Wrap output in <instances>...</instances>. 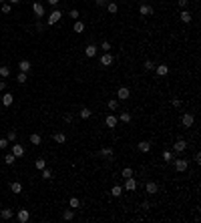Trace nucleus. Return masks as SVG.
<instances>
[{
    "instance_id": "f257e3e1",
    "label": "nucleus",
    "mask_w": 201,
    "mask_h": 223,
    "mask_svg": "<svg viewBox=\"0 0 201 223\" xmlns=\"http://www.w3.org/2000/svg\"><path fill=\"white\" fill-rule=\"evenodd\" d=\"M173 165H175V169H177L179 173H183V171H187V167H189V161L187 159H175Z\"/></svg>"
},
{
    "instance_id": "f03ea898",
    "label": "nucleus",
    "mask_w": 201,
    "mask_h": 223,
    "mask_svg": "<svg viewBox=\"0 0 201 223\" xmlns=\"http://www.w3.org/2000/svg\"><path fill=\"white\" fill-rule=\"evenodd\" d=\"M181 123H183V127H185V129H189L195 123V115L193 113H185V115H183V119H181Z\"/></svg>"
},
{
    "instance_id": "7ed1b4c3",
    "label": "nucleus",
    "mask_w": 201,
    "mask_h": 223,
    "mask_svg": "<svg viewBox=\"0 0 201 223\" xmlns=\"http://www.w3.org/2000/svg\"><path fill=\"white\" fill-rule=\"evenodd\" d=\"M185 149H187V141H185V139L175 141V145H173V151H175V153H183Z\"/></svg>"
},
{
    "instance_id": "20e7f679",
    "label": "nucleus",
    "mask_w": 201,
    "mask_h": 223,
    "mask_svg": "<svg viewBox=\"0 0 201 223\" xmlns=\"http://www.w3.org/2000/svg\"><path fill=\"white\" fill-rule=\"evenodd\" d=\"M129 97H131V91H129L127 87H121V89L117 91V98H119V101H127Z\"/></svg>"
},
{
    "instance_id": "39448f33",
    "label": "nucleus",
    "mask_w": 201,
    "mask_h": 223,
    "mask_svg": "<svg viewBox=\"0 0 201 223\" xmlns=\"http://www.w3.org/2000/svg\"><path fill=\"white\" fill-rule=\"evenodd\" d=\"M137 189V179L135 177H127L125 179V191H135Z\"/></svg>"
},
{
    "instance_id": "423d86ee",
    "label": "nucleus",
    "mask_w": 201,
    "mask_h": 223,
    "mask_svg": "<svg viewBox=\"0 0 201 223\" xmlns=\"http://www.w3.org/2000/svg\"><path fill=\"white\" fill-rule=\"evenodd\" d=\"M155 72H157V76H167L169 75V66L167 64H155Z\"/></svg>"
},
{
    "instance_id": "0eeeda50",
    "label": "nucleus",
    "mask_w": 201,
    "mask_h": 223,
    "mask_svg": "<svg viewBox=\"0 0 201 223\" xmlns=\"http://www.w3.org/2000/svg\"><path fill=\"white\" fill-rule=\"evenodd\" d=\"M97 52H99V46H95V44H89L87 48H85V54H87L89 58H95Z\"/></svg>"
},
{
    "instance_id": "6e6552de",
    "label": "nucleus",
    "mask_w": 201,
    "mask_h": 223,
    "mask_svg": "<svg viewBox=\"0 0 201 223\" xmlns=\"http://www.w3.org/2000/svg\"><path fill=\"white\" fill-rule=\"evenodd\" d=\"M117 123H119V119L115 117V115H107V119H105V125L109 127V129H115V127H117Z\"/></svg>"
},
{
    "instance_id": "1a4fd4ad",
    "label": "nucleus",
    "mask_w": 201,
    "mask_h": 223,
    "mask_svg": "<svg viewBox=\"0 0 201 223\" xmlns=\"http://www.w3.org/2000/svg\"><path fill=\"white\" fill-rule=\"evenodd\" d=\"M145 191H147V193H149V195H155V193H157V191H159V185H157V183H155V181H149V183H147V185H145Z\"/></svg>"
},
{
    "instance_id": "9d476101",
    "label": "nucleus",
    "mask_w": 201,
    "mask_h": 223,
    "mask_svg": "<svg viewBox=\"0 0 201 223\" xmlns=\"http://www.w3.org/2000/svg\"><path fill=\"white\" fill-rule=\"evenodd\" d=\"M12 155L18 159V157H22L24 155V147L22 145H16V143H12Z\"/></svg>"
},
{
    "instance_id": "9b49d317",
    "label": "nucleus",
    "mask_w": 201,
    "mask_h": 223,
    "mask_svg": "<svg viewBox=\"0 0 201 223\" xmlns=\"http://www.w3.org/2000/svg\"><path fill=\"white\" fill-rule=\"evenodd\" d=\"M16 217H18V221H20V223H26L28 219H30V213H28V209H20Z\"/></svg>"
},
{
    "instance_id": "f8f14e48",
    "label": "nucleus",
    "mask_w": 201,
    "mask_h": 223,
    "mask_svg": "<svg viewBox=\"0 0 201 223\" xmlns=\"http://www.w3.org/2000/svg\"><path fill=\"white\" fill-rule=\"evenodd\" d=\"M113 61H115V58L111 57V52H105V54L101 57V64H103V66H111V64H113Z\"/></svg>"
},
{
    "instance_id": "ddd939ff",
    "label": "nucleus",
    "mask_w": 201,
    "mask_h": 223,
    "mask_svg": "<svg viewBox=\"0 0 201 223\" xmlns=\"http://www.w3.org/2000/svg\"><path fill=\"white\" fill-rule=\"evenodd\" d=\"M139 12H141V16H151V14H153V8L149 6V4H141V6H139Z\"/></svg>"
},
{
    "instance_id": "4468645a",
    "label": "nucleus",
    "mask_w": 201,
    "mask_h": 223,
    "mask_svg": "<svg viewBox=\"0 0 201 223\" xmlns=\"http://www.w3.org/2000/svg\"><path fill=\"white\" fill-rule=\"evenodd\" d=\"M61 16H62V12H61V10H54L53 14L48 16V24H57L58 20H61Z\"/></svg>"
},
{
    "instance_id": "2eb2a0df",
    "label": "nucleus",
    "mask_w": 201,
    "mask_h": 223,
    "mask_svg": "<svg viewBox=\"0 0 201 223\" xmlns=\"http://www.w3.org/2000/svg\"><path fill=\"white\" fill-rule=\"evenodd\" d=\"M32 10H34V14H36V16H44V6H42L40 2H34L32 4Z\"/></svg>"
},
{
    "instance_id": "dca6fc26",
    "label": "nucleus",
    "mask_w": 201,
    "mask_h": 223,
    "mask_svg": "<svg viewBox=\"0 0 201 223\" xmlns=\"http://www.w3.org/2000/svg\"><path fill=\"white\" fill-rule=\"evenodd\" d=\"M139 151L141 153H149L151 151V143H149V141H141L139 143Z\"/></svg>"
},
{
    "instance_id": "f3484780",
    "label": "nucleus",
    "mask_w": 201,
    "mask_h": 223,
    "mask_svg": "<svg viewBox=\"0 0 201 223\" xmlns=\"http://www.w3.org/2000/svg\"><path fill=\"white\" fill-rule=\"evenodd\" d=\"M111 195H113V197H121L123 195V187L121 185H113V187H111Z\"/></svg>"
},
{
    "instance_id": "a211bd4d",
    "label": "nucleus",
    "mask_w": 201,
    "mask_h": 223,
    "mask_svg": "<svg viewBox=\"0 0 201 223\" xmlns=\"http://www.w3.org/2000/svg\"><path fill=\"white\" fill-rule=\"evenodd\" d=\"M191 18H193V16H191V12H189V10H183V12H181V22L189 24V22H191Z\"/></svg>"
},
{
    "instance_id": "6ab92c4d",
    "label": "nucleus",
    "mask_w": 201,
    "mask_h": 223,
    "mask_svg": "<svg viewBox=\"0 0 201 223\" xmlns=\"http://www.w3.org/2000/svg\"><path fill=\"white\" fill-rule=\"evenodd\" d=\"M12 101H14V97H12L10 93H6V95L2 97V105H4V107H10V105H12Z\"/></svg>"
},
{
    "instance_id": "aec40b11",
    "label": "nucleus",
    "mask_w": 201,
    "mask_h": 223,
    "mask_svg": "<svg viewBox=\"0 0 201 223\" xmlns=\"http://www.w3.org/2000/svg\"><path fill=\"white\" fill-rule=\"evenodd\" d=\"M18 68H20V72H28V71H30V62H28V61H20L18 62Z\"/></svg>"
},
{
    "instance_id": "412c9836",
    "label": "nucleus",
    "mask_w": 201,
    "mask_h": 223,
    "mask_svg": "<svg viewBox=\"0 0 201 223\" xmlns=\"http://www.w3.org/2000/svg\"><path fill=\"white\" fill-rule=\"evenodd\" d=\"M42 143V137L38 135V133H32L30 135V145H40Z\"/></svg>"
},
{
    "instance_id": "4be33fe9",
    "label": "nucleus",
    "mask_w": 201,
    "mask_h": 223,
    "mask_svg": "<svg viewBox=\"0 0 201 223\" xmlns=\"http://www.w3.org/2000/svg\"><path fill=\"white\" fill-rule=\"evenodd\" d=\"M54 141H57L58 145H65L66 143V135L65 133H57V135H54Z\"/></svg>"
},
{
    "instance_id": "5701e85b",
    "label": "nucleus",
    "mask_w": 201,
    "mask_h": 223,
    "mask_svg": "<svg viewBox=\"0 0 201 223\" xmlns=\"http://www.w3.org/2000/svg\"><path fill=\"white\" fill-rule=\"evenodd\" d=\"M79 115H80V119H89V117H91V115H93V111L89 109V107H83Z\"/></svg>"
},
{
    "instance_id": "b1692460",
    "label": "nucleus",
    "mask_w": 201,
    "mask_h": 223,
    "mask_svg": "<svg viewBox=\"0 0 201 223\" xmlns=\"http://www.w3.org/2000/svg\"><path fill=\"white\" fill-rule=\"evenodd\" d=\"M72 30H75V32H85V22H80V20H75V26H72Z\"/></svg>"
},
{
    "instance_id": "393cba45",
    "label": "nucleus",
    "mask_w": 201,
    "mask_h": 223,
    "mask_svg": "<svg viewBox=\"0 0 201 223\" xmlns=\"http://www.w3.org/2000/svg\"><path fill=\"white\" fill-rule=\"evenodd\" d=\"M10 191H12V193H22V185H20L18 181L10 183Z\"/></svg>"
},
{
    "instance_id": "a878e982",
    "label": "nucleus",
    "mask_w": 201,
    "mask_h": 223,
    "mask_svg": "<svg viewBox=\"0 0 201 223\" xmlns=\"http://www.w3.org/2000/svg\"><path fill=\"white\" fill-rule=\"evenodd\" d=\"M107 10H109L111 14H117V12H119V6H117L115 2H107Z\"/></svg>"
},
{
    "instance_id": "bb28decb",
    "label": "nucleus",
    "mask_w": 201,
    "mask_h": 223,
    "mask_svg": "<svg viewBox=\"0 0 201 223\" xmlns=\"http://www.w3.org/2000/svg\"><path fill=\"white\" fill-rule=\"evenodd\" d=\"M0 217H2V219H12V209H2V211H0Z\"/></svg>"
},
{
    "instance_id": "cd10ccee",
    "label": "nucleus",
    "mask_w": 201,
    "mask_h": 223,
    "mask_svg": "<svg viewBox=\"0 0 201 223\" xmlns=\"http://www.w3.org/2000/svg\"><path fill=\"white\" fill-rule=\"evenodd\" d=\"M107 107H109V111H117V107H119V101H117V98H111V101L107 102Z\"/></svg>"
},
{
    "instance_id": "c85d7f7f",
    "label": "nucleus",
    "mask_w": 201,
    "mask_h": 223,
    "mask_svg": "<svg viewBox=\"0 0 201 223\" xmlns=\"http://www.w3.org/2000/svg\"><path fill=\"white\" fill-rule=\"evenodd\" d=\"M101 155L103 157H113V147H103L101 149Z\"/></svg>"
},
{
    "instance_id": "c756f323",
    "label": "nucleus",
    "mask_w": 201,
    "mask_h": 223,
    "mask_svg": "<svg viewBox=\"0 0 201 223\" xmlns=\"http://www.w3.org/2000/svg\"><path fill=\"white\" fill-rule=\"evenodd\" d=\"M4 163H6V165H14V163H16V157L12 155V153H8V155L4 157Z\"/></svg>"
},
{
    "instance_id": "7c9ffc66",
    "label": "nucleus",
    "mask_w": 201,
    "mask_h": 223,
    "mask_svg": "<svg viewBox=\"0 0 201 223\" xmlns=\"http://www.w3.org/2000/svg\"><path fill=\"white\" fill-rule=\"evenodd\" d=\"M72 217H75V211H72V209H66V211L62 213V219H65V221H71Z\"/></svg>"
},
{
    "instance_id": "2f4dec72",
    "label": "nucleus",
    "mask_w": 201,
    "mask_h": 223,
    "mask_svg": "<svg viewBox=\"0 0 201 223\" xmlns=\"http://www.w3.org/2000/svg\"><path fill=\"white\" fill-rule=\"evenodd\" d=\"M40 177L48 181V179H53V171H50V169H46V167H44V169H42V175H40Z\"/></svg>"
},
{
    "instance_id": "473e14b6",
    "label": "nucleus",
    "mask_w": 201,
    "mask_h": 223,
    "mask_svg": "<svg viewBox=\"0 0 201 223\" xmlns=\"http://www.w3.org/2000/svg\"><path fill=\"white\" fill-rule=\"evenodd\" d=\"M119 121L121 123H131V115L129 113H121L119 115Z\"/></svg>"
},
{
    "instance_id": "72a5a7b5",
    "label": "nucleus",
    "mask_w": 201,
    "mask_h": 223,
    "mask_svg": "<svg viewBox=\"0 0 201 223\" xmlns=\"http://www.w3.org/2000/svg\"><path fill=\"white\" fill-rule=\"evenodd\" d=\"M34 165H36V169H40V171H42V169L46 167V161L40 157V159H36V161H34Z\"/></svg>"
},
{
    "instance_id": "f704fd0d",
    "label": "nucleus",
    "mask_w": 201,
    "mask_h": 223,
    "mask_svg": "<svg viewBox=\"0 0 201 223\" xmlns=\"http://www.w3.org/2000/svg\"><path fill=\"white\" fill-rule=\"evenodd\" d=\"M26 79H28V75H26V72H18V76H16V80H18L20 84H22V83H26Z\"/></svg>"
},
{
    "instance_id": "c9c22d12",
    "label": "nucleus",
    "mask_w": 201,
    "mask_h": 223,
    "mask_svg": "<svg viewBox=\"0 0 201 223\" xmlns=\"http://www.w3.org/2000/svg\"><path fill=\"white\" fill-rule=\"evenodd\" d=\"M8 75H10V66H0V76H4V79H6Z\"/></svg>"
},
{
    "instance_id": "e433bc0d",
    "label": "nucleus",
    "mask_w": 201,
    "mask_h": 223,
    "mask_svg": "<svg viewBox=\"0 0 201 223\" xmlns=\"http://www.w3.org/2000/svg\"><path fill=\"white\" fill-rule=\"evenodd\" d=\"M121 175H123V177H125V179H127V177H133V169H131V167H125Z\"/></svg>"
},
{
    "instance_id": "4c0bfd02",
    "label": "nucleus",
    "mask_w": 201,
    "mask_h": 223,
    "mask_svg": "<svg viewBox=\"0 0 201 223\" xmlns=\"http://www.w3.org/2000/svg\"><path fill=\"white\" fill-rule=\"evenodd\" d=\"M6 139H8V141H10V143H14V141H16V131H14V129H12V131H8V135H6Z\"/></svg>"
},
{
    "instance_id": "58836bf2",
    "label": "nucleus",
    "mask_w": 201,
    "mask_h": 223,
    "mask_svg": "<svg viewBox=\"0 0 201 223\" xmlns=\"http://www.w3.org/2000/svg\"><path fill=\"white\" fill-rule=\"evenodd\" d=\"M71 207H72V209H79V207H80V201L76 199V197H71Z\"/></svg>"
},
{
    "instance_id": "ea45409f",
    "label": "nucleus",
    "mask_w": 201,
    "mask_h": 223,
    "mask_svg": "<svg viewBox=\"0 0 201 223\" xmlns=\"http://www.w3.org/2000/svg\"><path fill=\"white\" fill-rule=\"evenodd\" d=\"M68 16H71L72 20H79V16H80V14H79V10H75V8H72V10L68 12Z\"/></svg>"
},
{
    "instance_id": "a19ab883",
    "label": "nucleus",
    "mask_w": 201,
    "mask_h": 223,
    "mask_svg": "<svg viewBox=\"0 0 201 223\" xmlns=\"http://www.w3.org/2000/svg\"><path fill=\"white\" fill-rule=\"evenodd\" d=\"M101 48H103V50H105V52H109V50H111V42H109V40H103V44H101Z\"/></svg>"
},
{
    "instance_id": "79ce46f5",
    "label": "nucleus",
    "mask_w": 201,
    "mask_h": 223,
    "mask_svg": "<svg viewBox=\"0 0 201 223\" xmlns=\"http://www.w3.org/2000/svg\"><path fill=\"white\" fill-rule=\"evenodd\" d=\"M145 68H147V71H153V68H155V62L153 61H145Z\"/></svg>"
},
{
    "instance_id": "37998d69",
    "label": "nucleus",
    "mask_w": 201,
    "mask_h": 223,
    "mask_svg": "<svg viewBox=\"0 0 201 223\" xmlns=\"http://www.w3.org/2000/svg\"><path fill=\"white\" fill-rule=\"evenodd\" d=\"M163 159H165V161H171V159H173V153H171V151H165V153H163Z\"/></svg>"
},
{
    "instance_id": "c03bdc74",
    "label": "nucleus",
    "mask_w": 201,
    "mask_h": 223,
    "mask_svg": "<svg viewBox=\"0 0 201 223\" xmlns=\"http://www.w3.org/2000/svg\"><path fill=\"white\" fill-rule=\"evenodd\" d=\"M10 10H12V8H10V4H2V12H4V14H8Z\"/></svg>"
},
{
    "instance_id": "a18cd8bd",
    "label": "nucleus",
    "mask_w": 201,
    "mask_h": 223,
    "mask_svg": "<svg viewBox=\"0 0 201 223\" xmlns=\"http://www.w3.org/2000/svg\"><path fill=\"white\" fill-rule=\"evenodd\" d=\"M8 147V139H0V149H6Z\"/></svg>"
},
{
    "instance_id": "49530a36",
    "label": "nucleus",
    "mask_w": 201,
    "mask_h": 223,
    "mask_svg": "<svg viewBox=\"0 0 201 223\" xmlns=\"http://www.w3.org/2000/svg\"><path fill=\"white\" fill-rule=\"evenodd\" d=\"M171 105L177 109V107H181V101H179V98H173V101H171Z\"/></svg>"
},
{
    "instance_id": "de8ad7c7",
    "label": "nucleus",
    "mask_w": 201,
    "mask_h": 223,
    "mask_svg": "<svg viewBox=\"0 0 201 223\" xmlns=\"http://www.w3.org/2000/svg\"><path fill=\"white\" fill-rule=\"evenodd\" d=\"M97 4H99V6H107V2H109V0H95Z\"/></svg>"
},
{
    "instance_id": "09e8293b",
    "label": "nucleus",
    "mask_w": 201,
    "mask_h": 223,
    "mask_svg": "<svg viewBox=\"0 0 201 223\" xmlns=\"http://www.w3.org/2000/svg\"><path fill=\"white\" fill-rule=\"evenodd\" d=\"M187 2H189V0H179V6L185 8V6H187Z\"/></svg>"
},
{
    "instance_id": "8fccbe9b",
    "label": "nucleus",
    "mask_w": 201,
    "mask_h": 223,
    "mask_svg": "<svg viewBox=\"0 0 201 223\" xmlns=\"http://www.w3.org/2000/svg\"><path fill=\"white\" fill-rule=\"evenodd\" d=\"M195 163H201V153H195Z\"/></svg>"
},
{
    "instance_id": "3c124183",
    "label": "nucleus",
    "mask_w": 201,
    "mask_h": 223,
    "mask_svg": "<svg viewBox=\"0 0 201 223\" xmlns=\"http://www.w3.org/2000/svg\"><path fill=\"white\" fill-rule=\"evenodd\" d=\"M46 2H48L50 6H57V4H58V0H46Z\"/></svg>"
},
{
    "instance_id": "603ef678",
    "label": "nucleus",
    "mask_w": 201,
    "mask_h": 223,
    "mask_svg": "<svg viewBox=\"0 0 201 223\" xmlns=\"http://www.w3.org/2000/svg\"><path fill=\"white\" fill-rule=\"evenodd\" d=\"M4 89H6V83H4V80H0V91H4Z\"/></svg>"
},
{
    "instance_id": "864d4df0",
    "label": "nucleus",
    "mask_w": 201,
    "mask_h": 223,
    "mask_svg": "<svg viewBox=\"0 0 201 223\" xmlns=\"http://www.w3.org/2000/svg\"><path fill=\"white\" fill-rule=\"evenodd\" d=\"M8 2H10V4H18L20 0H8Z\"/></svg>"
},
{
    "instance_id": "5fc2aeb1",
    "label": "nucleus",
    "mask_w": 201,
    "mask_h": 223,
    "mask_svg": "<svg viewBox=\"0 0 201 223\" xmlns=\"http://www.w3.org/2000/svg\"><path fill=\"white\" fill-rule=\"evenodd\" d=\"M0 2H4V0H0Z\"/></svg>"
}]
</instances>
